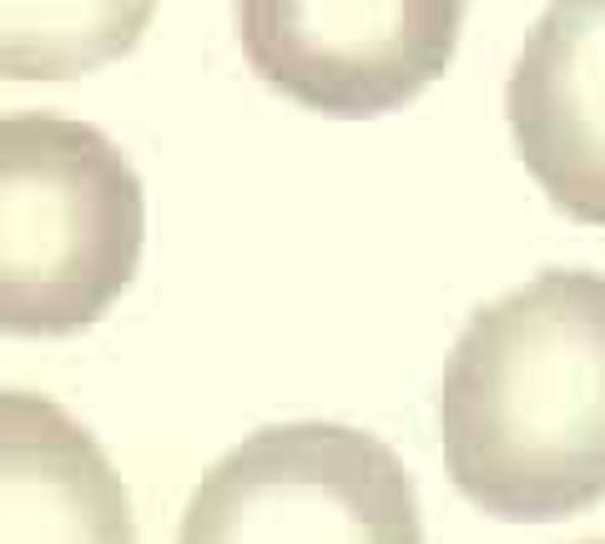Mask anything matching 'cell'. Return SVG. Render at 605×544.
<instances>
[{"mask_svg":"<svg viewBox=\"0 0 605 544\" xmlns=\"http://www.w3.org/2000/svg\"><path fill=\"white\" fill-rule=\"evenodd\" d=\"M439 439L470 505L550 524L605 494V272H539L464 323Z\"/></svg>","mask_w":605,"mask_h":544,"instance_id":"obj_1","label":"cell"},{"mask_svg":"<svg viewBox=\"0 0 605 544\" xmlns=\"http://www.w3.org/2000/svg\"><path fill=\"white\" fill-rule=\"evenodd\" d=\"M591 544H605V540H591Z\"/></svg>","mask_w":605,"mask_h":544,"instance_id":"obj_8","label":"cell"},{"mask_svg":"<svg viewBox=\"0 0 605 544\" xmlns=\"http://www.w3.org/2000/svg\"><path fill=\"white\" fill-rule=\"evenodd\" d=\"M177 544H424L404 459L348 424H273L187 499Z\"/></svg>","mask_w":605,"mask_h":544,"instance_id":"obj_3","label":"cell"},{"mask_svg":"<svg viewBox=\"0 0 605 544\" xmlns=\"http://www.w3.org/2000/svg\"><path fill=\"white\" fill-rule=\"evenodd\" d=\"M242 56L323 117H383L454 61L464 0H233Z\"/></svg>","mask_w":605,"mask_h":544,"instance_id":"obj_4","label":"cell"},{"mask_svg":"<svg viewBox=\"0 0 605 544\" xmlns=\"http://www.w3.org/2000/svg\"><path fill=\"white\" fill-rule=\"evenodd\" d=\"M0 544H137L96 434L31 389H0Z\"/></svg>","mask_w":605,"mask_h":544,"instance_id":"obj_6","label":"cell"},{"mask_svg":"<svg viewBox=\"0 0 605 544\" xmlns=\"http://www.w3.org/2000/svg\"><path fill=\"white\" fill-rule=\"evenodd\" d=\"M142 177L106 131L51 111L0 117V333L67 338L132 287Z\"/></svg>","mask_w":605,"mask_h":544,"instance_id":"obj_2","label":"cell"},{"mask_svg":"<svg viewBox=\"0 0 605 544\" xmlns=\"http://www.w3.org/2000/svg\"><path fill=\"white\" fill-rule=\"evenodd\" d=\"M157 0H0V76L71 81L121 61Z\"/></svg>","mask_w":605,"mask_h":544,"instance_id":"obj_7","label":"cell"},{"mask_svg":"<svg viewBox=\"0 0 605 544\" xmlns=\"http://www.w3.org/2000/svg\"><path fill=\"white\" fill-rule=\"evenodd\" d=\"M505 111L539 192L605 227V0H550L514 61Z\"/></svg>","mask_w":605,"mask_h":544,"instance_id":"obj_5","label":"cell"}]
</instances>
